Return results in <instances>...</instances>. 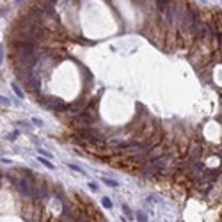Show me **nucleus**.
Returning <instances> with one entry per match:
<instances>
[{
	"label": "nucleus",
	"mask_w": 222,
	"mask_h": 222,
	"mask_svg": "<svg viewBox=\"0 0 222 222\" xmlns=\"http://www.w3.org/2000/svg\"><path fill=\"white\" fill-rule=\"evenodd\" d=\"M85 107H87V100H78L77 103H73L71 107H68V110L73 112V114H82L85 110Z\"/></svg>",
	"instance_id": "obj_6"
},
{
	"label": "nucleus",
	"mask_w": 222,
	"mask_h": 222,
	"mask_svg": "<svg viewBox=\"0 0 222 222\" xmlns=\"http://www.w3.org/2000/svg\"><path fill=\"white\" fill-rule=\"evenodd\" d=\"M197 20H199V16H197V9H194V7H190V5H185L181 21H180V29H181L183 32H190L192 25H194Z\"/></svg>",
	"instance_id": "obj_1"
},
{
	"label": "nucleus",
	"mask_w": 222,
	"mask_h": 222,
	"mask_svg": "<svg viewBox=\"0 0 222 222\" xmlns=\"http://www.w3.org/2000/svg\"><path fill=\"white\" fill-rule=\"evenodd\" d=\"M137 220L139 222H147V217H146L142 211H139V213H137Z\"/></svg>",
	"instance_id": "obj_15"
},
{
	"label": "nucleus",
	"mask_w": 222,
	"mask_h": 222,
	"mask_svg": "<svg viewBox=\"0 0 222 222\" xmlns=\"http://www.w3.org/2000/svg\"><path fill=\"white\" fill-rule=\"evenodd\" d=\"M165 165H167V158H165V155H163V157L157 158V160H151L149 163H146V165L142 167V172H144L146 176H149V174H157L158 171L165 169Z\"/></svg>",
	"instance_id": "obj_2"
},
{
	"label": "nucleus",
	"mask_w": 222,
	"mask_h": 222,
	"mask_svg": "<svg viewBox=\"0 0 222 222\" xmlns=\"http://www.w3.org/2000/svg\"><path fill=\"white\" fill-rule=\"evenodd\" d=\"M38 160H39L41 163H43V165L46 167V169H52V171H53V163H52V162H48V160H46V158H43V157H39Z\"/></svg>",
	"instance_id": "obj_11"
},
{
	"label": "nucleus",
	"mask_w": 222,
	"mask_h": 222,
	"mask_svg": "<svg viewBox=\"0 0 222 222\" xmlns=\"http://www.w3.org/2000/svg\"><path fill=\"white\" fill-rule=\"evenodd\" d=\"M4 13H5V9H4V7H2V9H0V16H2V14H4Z\"/></svg>",
	"instance_id": "obj_20"
},
{
	"label": "nucleus",
	"mask_w": 222,
	"mask_h": 222,
	"mask_svg": "<svg viewBox=\"0 0 222 222\" xmlns=\"http://www.w3.org/2000/svg\"><path fill=\"white\" fill-rule=\"evenodd\" d=\"M0 61H2V46H0Z\"/></svg>",
	"instance_id": "obj_21"
},
{
	"label": "nucleus",
	"mask_w": 222,
	"mask_h": 222,
	"mask_svg": "<svg viewBox=\"0 0 222 222\" xmlns=\"http://www.w3.org/2000/svg\"><path fill=\"white\" fill-rule=\"evenodd\" d=\"M13 91L16 93V96H18V98H23V91L20 89V85H18L16 82H13Z\"/></svg>",
	"instance_id": "obj_10"
},
{
	"label": "nucleus",
	"mask_w": 222,
	"mask_h": 222,
	"mask_svg": "<svg viewBox=\"0 0 222 222\" xmlns=\"http://www.w3.org/2000/svg\"><path fill=\"white\" fill-rule=\"evenodd\" d=\"M0 103H2V105H9V100L4 98V96H0Z\"/></svg>",
	"instance_id": "obj_17"
},
{
	"label": "nucleus",
	"mask_w": 222,
	"mask_h": 222,
	"mask_svg": "<svg viewBox=\"0 0 222 222\" xmlns=\"http://www.w3.org/2000/svg\"><path fill=\"white\" fill-rule=\"evenodd\" d=\"M201 155H202V147L199 146V144H192L187 157H188V162H199Z\"/></svg>",
	"instance_id": "obj_5"
},
{
	"label": "nucleus",
	"mask_w": 222,
	"mask_h": 222,
	"mask_svg": "<svg viewBox=\"0 0 222 222\" xmlns=\"http://www.w3.org/2000/svg\"><path fill=\"white\" fill-rule=\"evenodd\" d=\"M25 85H27V89H29V91H32V93H38V91H39V78H38L36 75H32L29 80L25 82Z\"/></svg>",
	"instance_id": "obj_7"
},
{
	"label": "nucleus",
	"mask_w": 222,
	"mask_h": 222,
	"mask_svg": "<svg viewBox=\"0 0 222 222\" xmlns=\"http://www.w3.org/2000/svg\"><path fill=\"white\" fill-rule=\"evenodd\" d=\"M32 123L38 124V126H43V121H41V119H32Z\"/></svg>",
	"instance_id": "obj_19"
},
{
	"label": "nucleus",
	"mask_w": 222,
	"mask_h": 222,
	"mask_svg": "<svg viewBox=\"0 0 222 222\" xmlns=\"http://www.w3.org/2000/svg\"><path fill=\"white\" fill-rule=\"evenodd\" d=\"M16 183V188H18V192H20L23 197H30V196H34V188L32 187H36V185H32V183L29 181V180H14Z\"/></svg>",
	"instance_id": "obj_4"
},
{
	"label": "nucleus",
	"mask_w": 222,
	"mask_h": 222,
	"mask_svg": "<svg viewBox=\"0 0 222 222\" xmlns=\"http://www.w3.org/2000/svg\"><path fill=\"white\" fill-rule=\"evenodd\" d=\"M201 2H206V0H201Z\"/></svg>",
	"instance_id": "obj_22"
},
{
	"label": "nucleus",
	"mask_w": 222,
	"mask_h": 222,
	"mask_svg": "<svg viewBox=\"0 0 222 222\" xmlns=\"http://www.w3.org/2000/svg\"><path fill=\"white\" fill-rule=\"evenodd\" d=\"M101 181L105 183V185H108V187H112V188L119 187V183L116 181V180H110V178H101Z\"/></svg>",
	"instance_id": "obj_9"
},
{
	"label": "nucleus",
	"mask_w": 222,
	"mask_h": 222,
	"mask_svg": "<svg viewBox=\"0 0 222 222\" xmlns=\"http://www.w3.org/2000/svg\"><path fill=\"white\" fill-rule=\"evenodd\" d=\"M87 185H89V188H91L93 192H98V185H96V181H89Z\"/></svg>",
	"instance_id": "obj_16"
},
{
	"label": "nucleus",
	"mask_w": 222,
	"mask_h": 222,
	"mask_svg": "<svg viewBox=\"0 0 222 222\" xmlns=\"http://www.w3.org/2000/svg\"><path fill=\"white\" fill-rule=\"evenodd\" d=\"M123 211H124V215H126L128 219H132V217H133V213H132V210H130V206H128V204H123Z\"/></svg>",
	"instance_id": "obj_12"
},
{
	"label": "nucleus",
	"mask_w": 222,
	"mask_h": 222,
	"mask_svg": "<svg viewBox=\"0 0 222 222\" xmlns=\"http://www.w3.org/2000/svg\"><path fill=\"white\" fill-rule=\"evenodd\" d=\"M43 101V105L48 108V110H53V112H64V110H68V107H66V103L59 98H44Z\"/></svg>",
	"instance_id": "obj_3"
},
{
	"label": "nucleus",
	"mask_w": 222,
	"mask_h": 222,
	"mask_svg": "<svg viewBox=\"0 0 222 222\" xmlns=\"http://www.w3.org/2000/svg\"><path fill=\"white\" fill-rule=\"evenodd\" d=\"M68 167H69V169H73V171H77V172H80V174H85L80 167H78V165H75V163H68Z\"/></svg>",
	"instance_id": "obj_14"
},
{
	"label": "nucleus",
	"mask_w": 222,
	"mask_h": 222,
	"mask_svg": "<svg viewBox=\"0 0 222 222\" xmlns=\"http://www.w3.org/2000/svg\"><path fill=\"white\" fill-rule=\"evenodd\" d=\"M38 153H41V155H44V157H52L48 151H44V149H38Z\"/></svg>",
	"instance_id": "obj_18"
},
{
	"label": "nucleus",
	"mask_w": 222,
	"mask_h": 222,
	"mask_svg": "<svg viewBox=\"0 0 222 222\" xmlns=\"http://www.w3.org/2000/svg\"><path fill=\"white\" fill-rule=\"evenodd\" d=\"M202 172H204V163H201V162H194V165H192V174H194L196 178H199Z\"/></svg>",
	"instance_id": "obj_8"
},
{
	"label": "nucleus",
	"mask_w": 222,
	"mask_h": 222,
	"mask_svg": "<svg viewBox=\"0 0 222 222\" xmlns=\"http://www.w3.org/2000/svg\"><path fill=\"white\" fill-rule=\"evenodd\" d=\"M101 204H103V208H108V210L112 208V201H110L108 197H103V199H101Z\"/></svg>",
	"instance_id": "obj_13"
}]
</instances>
